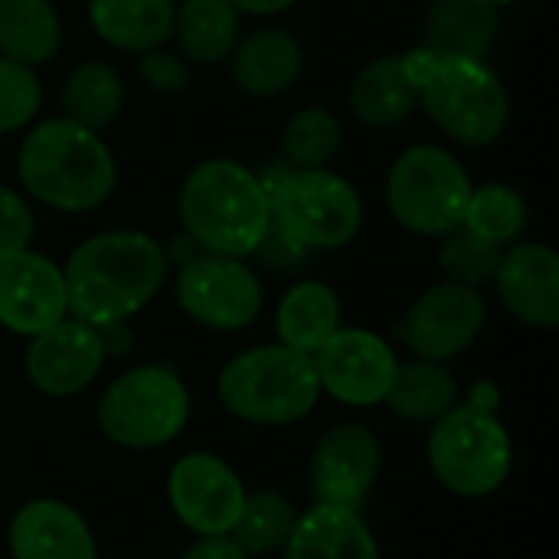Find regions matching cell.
<instances>
[{
    "mask_svg": "<svg viewBox=\"0 0 559 559\" xmlns=\"http://www.w3.org/2000/svg\"><path fill=\"white\" fill-rule=\"evenodd\" d=\"M167 265V249L141 229L95 233L62 265L69 314L92 328L131 321L164 288Z\"/></svg>",
    "mask_w": 559,
    "mask_h": 559,
    "instance_id": "obj_1",
    "label": "cell"
},
{
    "mask_svg": "<svg viewBox=\"0 0 559 559\" xmlns=\"http://www.w3.org/2000/svg\"><path fill=\"white\" fill-rule=\"evenodd\" d=\"M23 190L56 213L98 210L118 183V164L98 131L69 118H49L29 128L16 154Z\"/></svg>",
    "mask_w": 559,
    "mask_h": 559,
    "instance_id": "obj_2",
    "label": "cell"
},
{
    "mask_svg": "<svg viewBox=\"0 0 559 559\" xmlns=\"http://www.w3.org/2000/svg\"><path fill=\"white\" fill-rule=\"evenodd\" d=\"M180 223L200 252L249 259L272 223L269 193L246 164L210 157L180 187Z\"/></svg>",
    "mask_w": 559,
    "mask_h": 559,
    "instance_id": "obj_3",
    "label": "cell"
},
{
    "mask_svg": "<svg viewBox=\"0 0 559 559\" xmlns=\"http://www.w3.org/2000/svg\"><path fill=\"white\" fill-rule=\"evenodd\" d=\"M403 62L419 88V108H426L452 141L488 147L508 131V88L485 59L436 56L423 46L406 52Z\"/></svg>",
    "mask_w": 559,
    "mask_h": 559,
    "instance_id": "obj_4",
    "label": "cell"
},
{
    "mask_svg": "<svg viewBox=\"0 0 559 559\" xmlns=\"http://www.w3.org/2000/svg\"><path fill=\"white\" fill-rule=\"evenodd\" d=\"M219 406L246 423L282 429L308 419L321 403L314 360L285 344H259L229 357L216 373Z\"/></svg>",
    "mask_w": 559,
    "mask_h": 559,
    "instance_id": "obj_5",
    "label": "cell"
},
{
    "mask_svg": "<svg viewBox=\"0 0 559 559\" xmlns=\"http://www.w3.org/2000/svg\"><path fill=\"white\" fill-rule=\"evenodd\" d=\"M190 413L193 403L183 377L170 364H141L102 390L95 426L121 452H154L180 439Z\"/></svg>",
    "mask_w": 559,
    "mask_h": 559,
    "instance_id": "obj_6",
    "label": "cell"
},
{
    "mask_svg": "<svg viewBox=\"0 0 559 559\" xmlns=\"http://www.w3.org/2000/svg\"><path fill=\"white\" fill-rule=\"evenodd\" d=\"M259 180L269 193L272 223L282 226L308 255L344 249L364 226L360 193L328 167L298 170L285 164Z\"/></svg>",
    "mask_w": 559,
    "mask_h": 559,
    "instance_id": "obj_7",
    "label": "cell"
},
{
    "mask_svg": "<svg viewBox=\"0 0 559 559\" xmlns=\"http://www.w3.org/2000/svg\"><path fill=\"white\" fill-rule=\"evenodd\" d=\"M426 465L432 478L455 498H488L501 491L514 472V439L501 416L459 403L429 426Z\"/></svg>",
    "mask_w": 559,
    "mask_h": 559,
    "instance_id": "obj_8",
    "label": "cell"
},
{
    "mask_svg": "<svg viewBox=\"0 0 559 559\" xmlns=\"http://www.w3.org/2000/svg\"><path fill=\"white\" fill-rule=\"evenodd\" d=\"M475 183L462 160L436 144L406 147L386 174L390 216L413 236H445L465 223Z\"/></svg>",
    "mask_w": 559,
    "mask_h": 559,
    "instance_id": "obj_9",
    "label": "cell"
},
{
    "mask_svg": "<svg viewBox=\"0 0 559 559\" xmlns=\"http://www.w3.org/2000/svg\"><path fill=\"white\" fill-rule=\"evenodd\" d=\"M174 298L193 324L216 334H236L259 318L262 282L246 259L200 252L183 259Z\"/></svg>",
    "mask_w": 559,
    "mask_h": 559,
    "instance_id": "obj_10",
    "label": "cell"
},
{
    "mask_svg": "<svg viewBox=\"0 0 559 559\" xmlns=\"http://www.w3.org/2000/svg\"><path fill=\"white\" fill-rule=\"evenodd\" d=\"M488 301L481 288L459 282H439L416 295L396 324V337L419 360L449 364L462 357L485 331Z\"/></svg>",
    "mask_w": 559,
    "mask_h": 559,
    "instance_id": "obj_11",
    "label": "cell"
},
{
    "mask_svg": "<svg viewBox=\"0 0 559 559\" xmlns=\"http://www.w3.org/2000/svg\"><path fill=\"white\" fill-rule=\"evenodd\" d=\"M167 504L193 537H229L246 504V481L216 452L180 455L167 472Z\"/></svg>",
    "mask_w": 559,
    "mask_h": 559,
    "instance_id": "obj_12",
    "label": "cell"
},
{
    "mask_svg": "<svg viewBox=\"0 0 559 559\" xmlns=\"http://www.w3.org/2000/svg\"><path fill=\"white\" fill-rule=\"evenodd\" d=\"M321 396L350 409L383 406L400 357L386 337L367 328H337L321 350L311 354Z\"/></svg>",
    "mask_w": 559,
    "mask_h": 559,
    "instance_id": "obj_13",
    "label": "cell"
},
{
    "mask_svg": "<svg viewBox=\"0 0 559 559\" xmlns=\"http://www.w3.org/2000/svg\"><path fill=\"white\" fill-rule=\"evenodd\" d=\"M383 472L380 436L357 419L334 423L324 429L308 459L311 498L321 504L364 508Z\"/></svg>",
    "mask_w": 559,
    "mask_h": 559,
    "instance_id": "obj_14",
    "label": "cell"
},
{
    "mask_svg": "<svg viewBox=\"0 0 559 559\" xmlns=\"http://www.w3.org/2000/svg\"><path fill=\"white\" fill-rule=\"evenodd\" d=\"M105 367L98 328L66 314L46 331L33 334L23 357L29 386L49 400H69L85 393Z\"/></svg>",
    "mask_w": 559,
    "mask_h": 559,
    "instance_id": "obj_15",
    "label": "cell"
},
{
    "mask_svg": "<svg viewBox=\"0 0 559 559\" xmlns=\"http://www.w3.org/2000/svg\"><path fill=\"white\" fill-rule=\"evenodd\" d=\"M69 314L62 265L26 249L0 252V328L33 337Z\"/></svg>",
    "mask_w": 559,
    "mask_h": 559,
    "instance_id": "obj_16",
    "label": "cell"
},
{
    "mask_svg": "<svg viewBox=\"0 0 559 559\" xmlns=\"http://www.w3.org/2000/svg\"><path fill=\"white\" fill-rule=\"evenodd\" d=\"M491 285L521 324L534 331H554L559 324V255L550 246L518 242L504 249Z\"/></svg>",
    "mask_w": 559,
    "mask_h": 559,
    "instance_id": "obj_17",
    "label": "cell"
},
{
    "mask_svg": "<svg viewBox=\"0 0 559 559\" xmlns=\"http://www.w3.org/2000/svg\"><path fill=\"white\" fill-rule=\"evenodd\" d=\"M10 559H98V544L69 501L33 498L16 508L7 527Z\"/></svg>",
    "mask_w": 559,
    "mask_h": 559,
    "instance_id": "obj_18",
    "label": "cell"
},
{
    "mask_svg": "<svg viewBox=\"0 0 559 559\" xmlns=\"http://www.w3.org/2000/svg\"><path fill=\"white\" fill-rule=\"evenodd\" d=\"M282 559H383V550L360 508L314 501L298 511Z\"/></svg>",
    "mask_w": 559,
    "mask_h": 559,
    "instance_id": "obj_19",
    "label": "cell"
},
{
    "mask_svg": "<svg viewBox=\"0 0 559 559\" xmlns=\"http://www.w3.org/2000/svg\"><path fill=\"white\" fill-rule=\"evenodd\" d=\"M233 62V82L239 92L252 98H272L288 92L301 69H305V49L298 36H292L282 26H259L246 36L229 52Z\"/></svg>",
    "mask_w": 559,
    "mask_h": 559,
    "instance_id": "obj_20",
    "label": "cell"
},
{
    "mask_svg": "<svg viewBox=\"0 0 559 559\" xmlns=\"http://www.w3.org/2000/svg\"><path fill=\"white\" fill-rule=\"evenodd\" d=\"M347 102L360 124L373 131H390L419 108V88L403 56H380L354 75Z\"/></svg>",
    "mask_w": 559,
    "mask_h": 559,
    "instance_id": "obj_21",
    "label": "cell"
},
{
    "mask_svg": "<svg viewBox=\"0 0 559 559\" xmlns=\"http://www.w3.org/2000/svg\"><path fill=\"white\" fill-rule=\"evenodd\" d=\"M177 0H88V23L102 43L121 52L167 46Z\"/></svg>",
    "mask_w": 559,
    "mask_h": 559,
    "instance_id": "obj_22",
    "label": "cell"
},
{
    "mask_svg": "<svg viewBox=\"0 0 559 559\" xmlns=\"http://www.w3.org/2000/svg\"><path fill=\"white\" fill-rule=\"evenodd\" d=\"M462 403V386L445 364L436 360H400L396 377L383 406L413 426H432Z\"/></svg>",
    "mask_w": 559,
    "mask_h": 559,
    "instance_id": "obj_23",
    "label": "cell"
},
{
    "mask_svg": "<svg viewBox=\"0 0 559 559\" xmlns=\"http://www.w3.org/2000/svg\"><path fill=\"white\" fill-rule=\"evenodd\" d=\"M337 328H344V308H341L337 292L324 282L292 285L275 308L278 344H285L298 354H308V357L314 350H321L324 341Z\"/></svg>",
    "mask_w": 559,
    "mask_h": 559,
    "instance_id": "obj_24",
    "label": "cell"
},
{
    "mask_svg": "<svg viewBox=\"0 0 559 559\" xmlns=\"http://www.w3.org/2000/svg\"><path fill=\"white\" fill-rule=\"evenodd\" d=\"M498 33V7L488 0H436L426 13V49L436 56L485 59Z\"/></svg>",
    "mask_w": 559,
    "mask_h": 559,
    "instance_id": "obj_25",
    "label": "cell"
},
{
    "mask_svg": "<svg viewBox=\"0 0 559 559\" xmlns=\"http://www.w3.org/2000/svg\"><path fill=\"white\" fill-rule=\"evenodd\" d=\"M242 13L233 0H180L174 10V39L183 59L197 66H216L229 59L233 46L239 43Z\"/></svg>",
    "mask_w": 559,
    "mask_h": 559,
    "instance_id": "obj_26",
    "label": "cell"
},
{
    "mask_svg": "<svg viewBox=\"0 0 559 559\" xmlns=\"http://www.w3.org/2000/svg\"><path fill=\"white\" fill-rule=\"evenodd\" d=\"M62 46V16L52 0H0V56L43 66Z\"/></svg>",
    "mask_w": 559,
    "mask_h": 559,
    "instance_id": "obj_27",
    "label": "cell"
},
{
    "mask_svg": "<svg viewBox=\"0 0 559 559\" xmlns=\"http://www.w3.org/2000/svg\"><path fill=\"white\" fill-rule=\"evenodd\" d=\"M59 98H62V118L82 128L102 131L118 118L121 102H124V85H121V75L108 62L92 59V62H79L66 75Z\"/></svg>",
    "mask_w": 559,
    "mask_h": 559,
    "instance_id": "obj_28",
    "label": "cell"
},
{
    "mask_svg": "<svg viewBox=\"0 0 559 559\" xmlns=\"http://www.w3.org/2000/svg\"><path fill=\"white\" fill-rule=\"evenodd\" d=\"M295 521H298V508L285 491L255 488V491H246V504L229 537L249 557H269V554H282Z\"/></svg>",
    "mask_w": 559,
    "mask_h": 559,
    "instance_id": "obj_29",
    "label": "cell"
},
{
    "mask_svg": "<svg viewBox=\"0 0 559 559\" xmlns=\"http://www.w3.org/2000/svg\"><path fill=\"white\" fill-rule=\"evenodd\" d=\"M462 226L468 233H475V236L508 249L527 229V203L508 183L475 187L472 197H468V210H465V223Z\"/></svg>",
    "mask_w": 559,
    "mask_h": 559,
    "instance_id": "obj_30",
    "label": "cell"
},
{
    "mask_svg": "<svg viewBox=\"0 0 559 559\" xmlns=\"http://www.w3.org/2000/svg\"><path fill=\"white\" fill-rule=\"evenodd\" d=\"M278 147H282V160L288 167H298V170L328 167L341 147V121L321 105L301 108L282 128Z\"/></svg>",
    "mask_w": 559,
    "mask_h": 559,
    "instance_id": "obj_31",
    "label": "cell"
},
{
    "mask_svg": "<svg viewBox=\"0 0 559 559\" xmlns=\"http://www.w3.org/2000/svg\"><path fill=\"white\" fill-rule=\"evenodd\" d=\"M504 249L468 233L465 226L452 229L442 236V246H439V269L445 275V282H459V285H468V288H481L485 282L495 278L498 272V262H501Z\"/></svg>",
    "mask_w": 559,
    "mask_h": 559,
    "instance_id": "obj_32",
    "label": "cell"
},
{
    "mask_svg": "<svg viewBox=\"0 0 559 559\" xmlns=\"http://www.w3.org/2000/svg\"><path fill=\"white\" fill-rule=\"evenodd\" d=\"M43 105V85L29 66L0 56V134L26 128Z\"/></svg>",
    "mask_w": 559,
    "mask_h": 559,
    "instance_id": "obj_33",
    "label": "cell"
},
{
    "mask_svg": "<svg viewBox=\"0 0 559 559\" xmlns=\"http://www.w3.org/2000/svg\"><path fill=\"white\" fill-rule=\"evenodd\" d=\"M138 75H141V82L151 92H160V95H174V92H183L190 85V66H187V59H180L177 52H167L164 46L141 52Z\"/></svg>",
    "mask_w": 559,
    "mask_h": 559,
    "instance_id": "obj_34",
    "label": "cell"
},
{
    "mask_svg": "<svg viewBox=\"0 0 559 559\" xmlns=\"http://www.w3.org/2000/svg\"><path fill=\"white\" fill-rule=\"evenodd\" d=\"M33 210L29 203L0 183V252H13V249H26L33 242Z\"/></svg>",
    "mask_w": 559,
    "mask_h": 559,
    "instance_id": "obj_35",
    "label": "cell"
},
{
    "mask_svg": "<svg viewBox=\"0 0 559 559\" xmlns=\"http://www.w3.org/2000/svg\"><path fill=\"white\" fill-rule=\"evenodd\" d=\"M249 259H259V262H262L265 269H272V272H295V269L305 265L308 252H305L282 226L269 223L265 236L259 239V246H255V252H252Z\"/></svg>",
    "mask_w": 559,
    "mask_h": 559,
    "instance_id": "obj_36",
    "label": "cell"
},
{
    "mask_svg": "<svg viewBox=\"0 0 559 559\" xmlns=\"http://www.w3.org/2000/svg\"><path fill=\"white\" fill-rule=\"evenodd\" d=\"M180 559H252L233 537H197Z\"/></svg>",
    "mask_w": 559,
    "mask_h": 559,
    "instance_id": "obj_37",
    "label": "cell"
},
{
    "mask_svg": "<svg viewBox=\"0 0 559 559\" xmlns=\"http://www.w3.org/2000/svg\"><path fill=\"white\" fill-rule=\"evenodd\" d=\"M98 341H102V350H105V360L115 357H128L134 350V331H131V321H111V324H102L98 328Z\"/></svg>",
    "mask_w": 559,
    "mask_h": 559,
    "instance_id": "obj_38",
    "label": "cell"
},
{
    "mask_svg": "<svg viewBox=\"0 0 559 559\" xmlns=\"http://www.w3.org/2000/svg\"><path fill=\"white\" fill-rule=\"evenodd\" d=\"M462 403L478 409V413H495L498 416V409H501V386L495 380H475L468 386V393L462 396Z\"/></svg>",
    "mask_w": 559,
    "mask_h": 559,
    "instance_id": "obj_39",
    "label": "cell"
},
{
    "mask_svg": "<svg viewBox=\"0 0 559 559\" xmlns=\"http://www.w3.org/2000/svg\"><path fill=\"white\" fill-rule=\"evenodd\" d=\"M295 3L298 0H233V7L239 13H249V16H272V13H282Z\"/></svg>",
    "mask_w": 559,
    "mask_h": 559,
    "instance_id": "obj_40",
    "label": "cell"
},
{
    "mask_svg": "<svg viewBox=\"0 0 559 559\" xmlns=\"http://www.w3.org/2000/svg\"><path fill=\"white\" fill-rule=\"evenodd\" d=\"M491 7H508V3H518V0H488Z\"/></svg>",
    "mask_w": 559,
    "mask_h": 559,
    "instance_id": "obj_41",
    "label": "cell"
},
{
    "mask_svg": "<svg viewBox=\"0 0 559 559\" xmlns=\"http://www.w3.org/2000/svg\"><path fill=\"white\" fill-rule=\"evenodd\" d=\"M0 475H3V465H0Z\"/></svg>",
    "mask_w": 559,
    "mask_h": 559,
    "instance_id": "obj_42",
    "label": "cell"
}]
</instances>
